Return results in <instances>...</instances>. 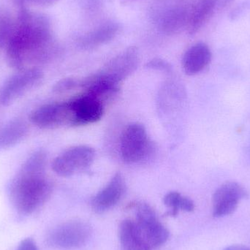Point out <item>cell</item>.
Segmentation results:
<instances>
[{"instance_id": "cell-23", "label": "cell", "mask_w": 250, "mask_h": 250, "mask_svg": "<svg viewBox=\"0 0 250 250\" xmlns=\"http://www.w3.org/2000/svg\"><path fill=\"white\" fill-rule=\"evenodd\" d=\"M39 1H41L42 3H43V4H50L56 2L57 0H39Z\"/></svg>"}, {"instance_id": "cell-19", "label": "cell", "mask_w": 250, "mask_h": 250, "mask_svg": "<svg viewBox=\"0 0 250 250\" xmlns=\"http://www.w3.org/2000/svg\"><path fill=\"white\" fill-rule=\"evenodd\" d=\"M81 86V81L76 80L71 78L62 79L57 82L53 88V91L56 93H63V92L75 89L77 86Z\"/></svg>"}, {"instance_id": "cell-11", "label": "cell", "mask_w": 250, "mask_h": 250, "mask_svg": "<svg viewBox=\"0 0 250 250\" xmlns=\"http://www.w3.org/2000/svg\"><path fill=\"white\" fill-rule=\"evenodd\" d=\"M69 102L74 114L76 126L97 123L104 115V103L92 95L84 93Z\"/></svg>"}, {"instance_id": "cell-16", "label": "cell", "mask_w": 250, "mask_h": 250, "mask_svg": "<svg viewBox=\"0 0 250 250\" xmlns=\"http://www.w3.org/2000/svg\"><path fill=\"white\" fill-rule=\"evenodd\" d=\"M28 132L24 122L14 120L0 128V149H6L20 143Z\"/></svg>"}, {"instance_id": "cell-6", "label": "cell", "mask_w": 250, "mask_h": 250, "mask_svg": "<svg viewBox=\"0 0 250 250\" xmlns=\"http://www.w3.org/2000/svg\"><path fill=\"white\" fill-rule=\"evenodd\" d=\"M95 151L88 146H76L54 159L52 170L62 177H70L87 169L93 163Z\"/></svg>"}, {"instance_id": "cell-21", "label": "cell", "mask_w": 250, "mask_h": 250, "mask_svg": "<svg viewBox=\"0 0 250 250\" xmlns=\"http://www.w3.org/2000/svg\"><path fill=\"white\" fill-rule=\"evenodd\" d=\"M16 250H38V246L33 239L30 238L23 239L19 244Z\"/></svg>"}, {"instance_id": "cell-20", "label": "cell", "mask_w": 250, "mask_h": 250, "mask_svg": "<svg viewBox=\"0 0 250 250\" xmlns=\"http://www.w3.org/2000/svg\"><path fill=\"white\" fill-rule=\"evenodd\" d=\"M148 68L155 69V70H161V71L170 73L171 71V66L165 60L160 59H154L147 64Z\"/></svg>"}, {"instance_id": "cell-22", "label": "cell", "mask_w": 250, "mask_h": 250, "mask_svg": "<svg viewBox=\"0 0 250 250\" xmlns=\"http://www.w3.org/2000/svg\"><path fill=\"white\" fill-rule=\"evenodd\" d=\"M224 250H250V248L245 245H234L227 247Z\"/></svg>"}, {"instance_id": "cell-10", "label": "cell", "mask_w": 250, "mask_h": 250, "mask_svg": "<svg viewBox=\"0 0 250 250\" xmlns=\"http://www.w3.org/2000/svg\"><path fill=\"white\" fill-rule=\"evenodd\" d=\"M140 62L139 52L136 47H129L111 59L99 73L107 79L120 84L138 68Z\"/></svg>"}, {"instance_id": "cell-24", "label": "cell", "mask_w": 250, "mask_h": 250, "mask_svg": "<svg viewBox=\"0 0 250 250\" xmlns=\"http://www.w3.org/2000/svg\"><path fill=\"white\" fill-rule=\"evenodd\" d=\"M247 154L250 160V135L249 140H248V146H247Z\"/></svg>"}, {"instance_id": "cell-14", "label": "cell", "mask_w": 250, "mask_h": 250, "mask_svg": "<svg viewBox=\"0 0 250 250\" xmlns=\"http://www.w3.org/2000/svg\"><path fill=\"white\" fill-rule=\"evenodd\" d=\"M211 52L204 42L192 45L184 54L182 67L186 74L194 76L204 70L211 62Z\"/></svg>"}, {"instance_id": "cell-15", "label": "cell", "mask_w": 250, "mask_h": 250, "mask_svg": "<svg viewBox=\"0 0 250 250\" xmlns=\"http://www.w3.org/2000/svg\"><path fill=\"white\" fill-rule=\"evenodd\" d=\"M119 239L121 250H151L132 220L122 222L119 229Z\"/></svg>"}, {"instance_id": "cell-4", "label": "cell", "mask_w": 250, "mask_h": 250, "mask_svg": "<svg viewBox=\"0 0 250 250\" xmlns=\"http://www.w3.org/2000/svg\"><path fill=\"white\" fill-rule=\"evenodd\" d=\"M92 235V228L82 220H72L59 225L48 236V244L54 248L72 250L83 246Z\"/></svg>"}, {"instance_id": "cell-17", "label": "cell", "mask_w": 250, "mask_h": 250, "mask_svg": "<svg viewBox=\"0 0 250 250\" xmlns=\"http://www.w3.org/2000/svg\"><path fill=\"white\" fill-rule=\"evenodd\" d=\"M214 0H197L190 7L188 26L190 33L196 32L211 16L214 8Z\"/></svg>"}, {"instance_id": "cell-3", "label": "cell", "mask_w": 250, "mask_h": 250, "mask_svg": "<svg viewBox=\"0 0 250 250\" xmlns=\"http://www.w3.org/2000/svg\"><path fill=\"white\" fill-rule=\"evenodd\" d=\"M153 145L144 125H128L122 134L120 153L128 164H136L146 160L151 154Z\"/></svg>"}, {"instance_id": "cell-18", "label": "cell", "mask_w": 250, "mask_h": 250, "mask_svg": "<svg viewBox=\"0 0 250 250\" xmlns=\"http://www.w3.org/2000/svg\"><path fill=\"white\" fill-rule=\"evenodd\" d=\"M165 205L170 208L167 215L176 217L179 211L192 212L195 210V204L188 198L178 192H170L164 197Z\"/></svg>"}, {"instance_id": "cell-12", "label": "cell", "mask_w": 250, "mask_h": 250, "mask_svg": "<svg viewBox=\"0 0 250 250\" xmlns=\"http://www.w3.org/2000/svg\"><path fill=\"white\" fill-rule=\"evenodd\" d=\"M126 183L120 173H117L105 188L92 198L91 206L97 213H104L115 207L125 195Z\"/></svg>"}, {"instance_id": "cell-13", "label": "cell", "mask_w": 250, "mask_h": 250, "mask_svg": "<svg viewBox=\"0 0 250 250\" xmlns=\"http://www.w3.org/2000/svg\"><path fill=\"white\" fill-rule=\"evenodd\" d=\"M120 31V24L114 21H106L76 39L79 48L93 49L110 42Z\"/></svg>"}, {"instance_id": "cell-9", "label": "cell", "mask_w": 250, "mask_h": 250, "mask_svg": "<svg viewBox=\"0 0 250 250\" xmlns=\"http://www.w3.org/2000/svg\"><path fill=\"white\" fill-rule=\"evenodd\" d=\"M248 190L240 184L228 182L220 185L212 196V214L214 217L233 214L242 200L248 198Z\"/></svg>"}, {"instance_id": "cell-2", "label": "cell", "mask_w": 250, "mask_h": 250, "mask_svg": "<svg viewBox=\"0 0 250 250\" xmlns=\"http://www.w3.org/2000/svg\"><path fill=\"white\" fill-rule=\"evenodd\" d=\"M190 7L187 0H154L149 8L151 22L167 35L177 33L188 26Z\"/></svg>"}, {"instance_id": "cell-5", "label": "cell", "mask_w": 250, "mask_h": 250, "mask_svg": "<svg viewBox=\"0 0 250 250\" xmlns=\"http://www.w3.org/2000/svg\"><path fill=\"white\" fill-rule=\"evenodd\" d=\"M135 225L151 249L164 245L168 239V230L162 224L152 207L145 203L137 206Z\"/></svg>"}, {"instance_id": "cell-8", "label": "cell", "mask_w": 250, "mask_h": 250, "mask_svg": "<svg viewBox=\"0 0 250 250\" xmlns=\"http://www.w3.org/2000/svg\"><path fill=\"white\" fill-rule=\"evenodd\" d=\"M43 73L38 68L23 70L11 76L0 90V104L8 106L18 98L41 83Z\"/></svg>"}, {"instance_id": "cell-7", "label": "cell", "mask_w": 250, "mask_h": 250, "mask_svg": "<svg viewBox=\"0 0 250 250\" xmlns=\"http://www.w3.org/2000/svg\"><path fill=\"white\" fill-rule=\"evenodd\" d=\"M29 120L32 124L42 129L61 126H76L74 114L69 101L46 104L31 113Z\"/></svg>"}, {"instance_id": "cell-1", "label": "cell", "mask_w": 250, "mask_h": 250, "mask_svg": "<svg viewBox=\"0 0 250 250\" xmlns=\"http://www.w3.org/2000/svg\"><path fill=\"white\" fill-rule=\"evenodd\" d=\"M47 154L38 150L24 162L9 186V197L20 214L29 215L51 196L53 186L45 177Z\"/></svg>"}]
</instances>
